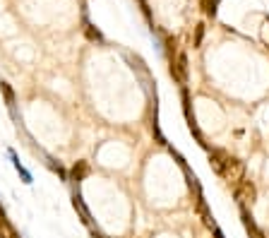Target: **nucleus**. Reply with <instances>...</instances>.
I'll return each instance as SVG.
<instances>
[{"instance_id":"1","label":"nucleus","mask_w":269,"mask_h":238,"mask_svg":"<svg viewBox=\"0 0 269 238\" xmlns=\"http://www.w3.org/2000/svg\"><path fill=\"white\" fill-rule=\"evenodd\" d=\"M87 174H89V166H87V161H77V164L72 166V171H70V176H72L74 183L84 181V178H87Z\"/></svg>"},{"instance_id":"2","label":"nucleus","mask_w":269,"mask_h":238,"mask_svg":"<svg viewBox=\"0 0 269 238\" xmlns=\"http://www.w3.org/2000/svg\"><path fill=\"white\" fill-rule=\"evenodd\" d=\"M12 236V226H10L8 217H5V212L0 207V238H10Z\"/></svg>"},{"instance_id":"3","label":"nucleus","mask_w":269,"mask_h":238,"mask_svg":"<svg viewBox=\"0 0 269 238\" xmlns=\"http://www.w3.org/2000/svg\"><path fill=\"white\" fill-rule=\"evenodd\" d=\"M74 207L80 210V214H82L84 224H92V214H89V210H87V205L82 202V197H80V195H74Z\"/></svg>"},{"instance_id":"4","label":"nucleus","mask_w":269,"mask_h":238,"mask_svg":"<svg viewBox=\"0 0 269 238\" xmlns=\"http://www.w3.org/2000/svg\"><path fill=\"white\" fill-rule=\"evenodd\" d=\"M0 92L5 96V104H8V106H15V92H12V87H10L8 82H0Z\"/></svg>"},{"instance_id":"5","label":"nucleus","mask_w":269,"mask_h":238,"mask_svg":"<svg viewBox=\"0 0 269 238\" xmlns=\"http://www.w3.org/2000/svg\"><path fill=\"white\" fill-rule=\"evenodd\" d=\"M12 161H15V168H17L19 174H22V178H24V183H31V174H29L27 168H24V166L19 164L17 159H15V154H12Z\"/></svg>"},{"instance_id":"6","label":"nucleus","mask_w":269,"mask_h":238,"mask_svg":"<svg viewBox=\"0 0 269 238\" xmlns=\"http://www.w3.org/2000/svg\"><path fill=\"white\" fill-rule=\"evenodd\" d=\"M219 3H221V0H204V10H207L209 15H216V10H219Z\"/></svg>"},{"instance_id":"7","label":"nucleus","mask_w":269,"mask_h":238,"mask_svg":"<svg viewBox=\"0 0 269 238\" xmlns=\"http://www.w3.org/2000/svg\"><path fill=\"white\" fill-rule=\"evenodd\" d=\"M87 37L92 39V41H101V31H99V29H94L92 24H87Z\"/></svg>"},{"instance_id":"8","label":"nucleus","mask_w":269,"mask_h":238,"mask_svg":"<svg viewBox=\"0 0 269 238\" xmlns=\"http://www.w3.org/2000/svg\"><path fill=\"white\" fill-rule=\"evenodd\" d=\"M202 34H204V27H202V24H197V34H195V46H200V44H202Z\"/></svg>"},{"instance_id":"9","label":"nucleus","mask_w":269,"mask_h":238,"mask_svg":"<svg viewBox=\"0 0 269 238\" xmlns=\"http://www.w3.org/2000/svg\"><path fill=\"white\" fill-rule=\"evenodd\" d=\"M10 238H22V236H19V233H17V231H15V229H12V236H10Z\"/></svg>"}]
</instances>
